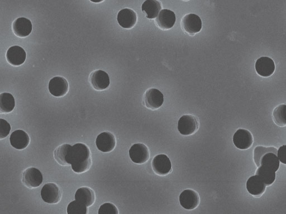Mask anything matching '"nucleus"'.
<instances>
[{
  "mask_svg": "<svg viewBox=\"0 0 286 214\" xmlns=\"http://www.w3.org/2000/svg\"><path fill=\"white\" fill-rule=\"evenodd\" d=\"M69 165L76 173L86 172L91 165L90 151L86 144L76 143L72 146L70 153Z\"/></svg>",
  "mask_w": 286,
  "mask_h": 214,
  "instance_id": "nucleus-1",
  "label": "nucleus"
},
{
  "mask_svg": "<svg viewBox=\"0 0 286 214\" xmlns=\"http://www.w3.org/2000/svg\"><path fill=\"white\" fill-rule=\"evenodd\" d=\"M199 127L198 119L193 115L183 116L178 122V130L184 136L194 134Z\"/></svg>",
  "mask_w": 286,
  "mask_h": 214,
  "instance_id": "nucleus-2",
  "label": "nucleus"
},
{
  "mask_svg": "<svg viewBox=\"0 0 286 214\" xmlns=\"http://www.w3.org/2000/svg\"><path fill=\"white\" fill-rule=\"evenodd\" d=\"M41 197L44 202L53 204L60 202L62 194L58 186L54 183H48L43 186Z\"/></svg>",
  "mask_w": 286,
  "mask_h": 214,
  "instance_id": "nucleus-3",
  "label": "nucleus"
},
{
  "mask_svg": "<svg viewBox=\"0 0 286 214\" xmlns=\"http://www.w3.org/2000/svg\"><path fill=\"white\" fill-rule=\"evenodd\" d=\"M22 181L24 184L29 188L37 187L42 184L43 175L39 169L30 167L24 172Z\"/></svg>",
  "mask_w": 286,
  "mask_h": 214,
  "instance_id": "nucleus-4",
  "label": "nucleus"
},
{
  "mask_svg": "<svg viewBox=\"0 0 286 214\" xmlns=\"http://www.w3.org/2000/svg\"><path fill=\"white\" fill-rule=\"evenodd\" d=\"M129 156L133 162L137 164H143L149 159V149L143 143L135 144L129 150Z\"/></svg>",
  "mask_w": 286,
  "mask_h": 214,
  "instance_id": "nucleus-5",
  "label": "nucleus"
},
{
  "mask_svg": "<svg viewBox=\"0 0 286 214\" xmlns=\"http://www.w3.org/2000/svg\"><path fill=\"white\" fill-rule=\"evenodd\" d=\"M234 145L240 149H247L250 148L253 143V137L249 131L244 129H239L233 136Z\"/></svg>",
  "mask_w": 286,
  "mask_h": 214,
  "instance_id": "nucleus-6",
  "label": "nucleus"
},
{
  "mask_svg": "<svg viewBox=\"0 0 286 214\" xmlns=\"http://www.w3.org/2000/svg\"><path fill=\"white\" fill-rule=\"evenodd\" d=\"M49 91L52 95L61 97L66 95L68 91L67 80L61 77H56L51 79L49 83Z\"/></svg>",
  "mask_w": 286,
  "mask_h": 214,
  "instance_id": "nucleus-7",
  "label": "nucleus"
},
{
  "mask_svg": "<svg viewBox=\"0 0 286 214\" xmlns=\"http://www.w3.org/2000/svg\"><path fill=\"white\" fill-rule=\"evenodd\" d=\"M180 203L184 209L194 210L199 205V195L193 190H184L180 195Z\"/></svg>",
  "mask_w": 286,
  "mask_h": 214,
  "instance_id": "nucleus-8",
  "label": "nucleus"
},
{
  "mask_svg": "<svg viewBox=\"0 0 286 214\" xmlns=\"http://www.w3.org/2000/svg\"><path fill=\"white\" fill-rule=\"evenodd\" d=\"M152 168L158 175H167L171 169V162L167 155H159L152 160Z\"/></svg>",
  "mask_w": 286,
  "mask_h": 214,
  "instance_id": "nucleus-9",
  "label": "nucleus"
},
{
  "mask_svg": "<svg viewBox=\"0 0 286 214\" xmlns=\"http://www.w3.org/2000/svg\"><path fill=\"white\" fill-rule=\"evenodd\" d=\"M96 144L101 152L110 153L116 146V138L110 132H103L98 136Z\"/></svg>",
  "mask_w": 286,
  "mask_h": 214,
  "instance_id": "nucleus-10",
  "label": "nucleus"
},
{
  "mask_svg": "<svg viewBox=\"0 0 286 214\" xmlns=\"http://www.w3.org/2000/svg\"><path fill=\"white\" fill-rule=\"evenodd\" d=\"M145 103L147 108L152 110H157L164 102L163 94L159 90L151 88L145 94Z\"/></svg>",
  "mask_w": 286,
  "mask_h": 214,
  "instance_id": "nucleus-11",
  "label": "nucleus"
},
{
  "mask_svg": "<svg viewBox=\"0 0 286 214\" xmlns=\"http://www.w3.org/2000/svg\"><path fill=\"white\" fill-rule=\"evenodd\" d=\"M182 25L186 32L190 35L200 32L202 26L201 18L194 14H189L184 17Z\"/></svg>",
  "mask_w": 286,
  "mask_h": 214,
  "instance_id": "nucleus-12",
  "label": "nucleus"
},
{
  "mask_svg": "<svg viewBox=\"0 0 286 214\" xmlns=\"http://www.w3.org/2000/svg\"><path fill=\"white\" fill-rule=\"evenodd\" d=\"M26 52L19 46L10 47L6 52V58L9 63L13 66L22 65L26 60Z\"/></svg>",
  "mask_w": 286,
  "mask_h": 214,
  "instance_id": "nucleus-13",
  "label": "nucleus"
},
{
  "mask_svg": "<svg viewBox=\"0 0 286 214\" xmlns=\"http://www.w3.org/2000/svg\"><path fill=\"white\" fill-rule=\"evenodd\" d=\"M90 80L92 87L98 91L106 90L110 83L109 75L101 70L93 72L90 75Z\"/></svg>",
  "mask_w": 286,
  "mask_h": 214,
  "instance_id": "nucleus-14",
  "label": "nucleus"
},
{
  "mask_svg": "<svg viewBox=\"0 0 286 214\" xmlns=\"http://www.w3.org/2000/svg\"><path fill=\"white\" fill-rule=\"evenodd\" d=\"M32 24L25 17H19L12 24V30L18 37H25L29 36L32 31Z\"/></svg>",
  "mask_w": 286,
  "mask_h": 214,
  "instance_id": "nucleus-15",
  "label": "nucleus"
},
{
  "mask_svg": "<svg viewBox=\"0 0 286 214\" xmlns=\"http://www.w3.org/2000/svg\"><path fill=\"white\" fill-rule=\"evenodd\" d=\"M256 70L260 76L269 77L275 71V62L269 57H261L258 59L256 63Z\"/></svg>",
  "mask_w": 286,
  "mask_h": 214,
  "instance_id": "nucleus-16",
  "label": "nucleus"
},
{
  "mask_svg": "<svg viewBox=\"0 0 286 214\" xmlns=\"http://www.w3.org/2000/svg\"><path fill=\"white\" fill-rule=\"evenodd\" d=\"M137 21L136 12L130 9H124L119 12L118 22L123 28L131 29L135 27Z\"/></svg>",
  "mask_w": 286,
  "mask_h": 214,
  "instance_id": "nucleus-17",
  "label": "nucleus"
},
{
  "mask_svg": "<svg viewBox=\"0 0 286 214\" xmlns=\"http://www.w3.org/2000/svg\"><path fill=\"white\" fill-rule=\"evenodd\" d=\"M11 145L18 149L27 148L30 143V138L25 131L21 130H16L11 134L10 137Z\"/></svg>",
  "mask_w": 286,
  "mask_h": 214,
  "instance_id": "nucleus-18",
  "label": "nucleus"
},
{
  "mask_svg": "<svg viewBox=\"0 0 286 214\" xmlns=\"http://www.w3.org/2000/svg\"><path fill=\"white\" fill-rule=\"evenodd\" d=\"M176 19V15L173 11L163 9L156 18V22L162 29L168 30L174 26Z\"/></svg>",
  "mask_w": 286,
  "mask_h": 214,
  "instance_id": "nucleus-19",
  "label": "nucleus"
},
{
  "mask_svg": "<svg viewBox=\"0 0 286 214\" xmlns=\"http://www.w3.org/2000/svg\"><path fill=\"white\" fill-rule=\"evenodd\" d=\"M246 189L253 196H260L265 191L266 185L258 176H253L246 182Z\"/></svg>",
  "mask_w": 286,
  "mask_h": 214,
  "instance_id": "nucleus-20",
  "label": "nucleus"
},
{
  "mask_svg": "<svg viewBox=\"0 0 286 214\" xmlns=\"http://www.w3.org/2000/svg\"><path fill=\"white\" fill-rule=\"evenodd\" d=\"M75 200L87 207L91 206L94 202V192L90 188L81 187L75 194Z\"/></svg>",
  "mask_w": 286,
  "mask_h": 214,
  "instance_id": "nucleus-21",
  "label": "nucleus"
},
{
  "mask_svg": "<svg viewBox=\"0 0 286 214\" xmlns=\"http://www.w3.org/2000/svg\"><path fill=\"white\" fill-rule=\"evenodd\" d=\"M72 146L68 144H63L57 147L54 152V159L62 166L69 165V160Z\"/></svg>",
  "mask_w": 286,
  "mask_h": 214,
  "instance_id": "nucleus-22",
  "label": "nucleus"
},
{
  "mask_svg": "<svg viewBox=\"0 0 286 214\" xmlns=\"http://www.w3.org/2000/svg\"><path fill=\"white\" fill-rule=\"evenodd\" d=\"M161 8V3L156 0H147L142 6V11L149 19H154L156 18Z\"/></svg>",
  "mask_w": 286,
  "mask_h": 214,
  "instance_id": "nucleus-23",
  "label": "nucleus"
},
{
  "mask_svg": "<svg viewBox=\"0 0 286 214\" xmlns=\"http://www.w3.org/2000/svg\"><path fill=\"white\" fill-rule=\"evenodd\" d=\"M15 98L11 93L0 94V113H9L14 110Z\"/></svg>",
  "mask_w": 286,
  "mask_h": 214,
  "instance_id": "nucleus-24",
  "label": "nucleus"
},
{
  "mask_svg": "<svg viewBox=\"0 0 286 214\" xmlns=\"http://www.w3.org/2000/svg\"><path fill=\"white\" fill-rule=\"evenodd\" d=\"M260 166L271 169L276 173L279 167V161L277 155L273 153L264 154L260 159Z\"/></svg>",
  "mask_w": 286,
  "mask_h": 214,
  "instance_id": "nucleus-25",
  "label": "nucleus"
},
{
  "mask_svg": "<svg viewBox=\"0 0 286 214\" xmlns=\"http://www.w3.org/2000/svg\"><path fill=\"white\" fill-rule=\"evenodd\" d=\"M256 175L259 176L266 186L271 185L276 180V172L261 166L258 167Z\"/></svg>",
  "mask_w": 286,
  "mask_h": 214,
  "instance_id": "nucleus-26",
  "label": "nucleus"
},
{
  "mask_svg": "<svg viewBox=\"0 0 286 214\" xmlns=\"http://www.w3.org/2000/svg\"><path fill=\"white\" fill-rule=\"evenodd\" d=\"M273 119L275 123L280 127L286 125V105L282 104L276 107L273 112Z\"/></svg>",
  "mask_w": 286,
  "mask_h": 214,
  "instance_id": "nucleus-27",
  "label": "nucleus"
},
{
  "mask_svg": "<svg viewBox=\"0 0 286 214\" xmlns=\"http://www.w3.org/2000/svg\"><path fill=\"white\" fill-rule=\"evenodd\" d=\"M87 207L78 201H73L67 207L68 214H87Z\"/></svg>",
  "mask_w": 286,
  "mask_h": 214,
  "instance_id": "nucleus-28",
  "label": "nucleus"
},
{
  "mask_svg": "<svg viewBox=\"0 0 286 214\" xmlns=\"http://www.w3.org/2000/svg\"><path fill=\"white\" fill-rule=\"evenodd\" d=\"M268 153H273L276 154L277 150L273 147L265 148L261 146H258L254 149V159L258 167L260 166V161L262 156Z\"/></svg>",
  "mask_w": 286,
  "mask_h": 214,
  "instance_id": "nucleus-29",
  "label": "nucleus"
},
{
  "mask_svg": "<svg viewBox=\"0 0 286 214\" xmlns=\"http://www.w3.org/2000/svg\"><path fill=\"white\" fill-rule=\"evenodd\" d=\"M99 214H119V211L116 205L107 203L100 206Z\"/></svg>",
  "mask_w": 286,
  "mask_h": 214,
  "instance_id": "nucleus-30",
  "label": "nucleus"
},
{
  "mask_svg": "<svg viewBox=\"0 0 286 214\" xmlns=\"http://www.w3.org/2000/svg\"><path fill=\"white\" fill-rule=\"evenodd\" d=\"M11 126L10 123L4 119L0 118V140L7 137L10 132Z\"/></svg>",
  "mask_w": 286,
  "mask_h": 214,
  "instance_id": "nucleus-31",
  "label": "nucleus"
},
{
  "mask_svg": "<svg viewBox=\"0 0 286 214\" xmlns=\"http://www.w3.org/2000/svg\"><path fill=\"white\" fill-rule=\"evenodd\" d=\"M277 157L279 161L283 164L286 163V146L284 145L279 148L277 151Z\"/></svg>",
  "mask_w": 286,
  "mask_h": 214,
  "instance_id": "nucleus-32",
  "label": "nucleus"
}]
</instances>
